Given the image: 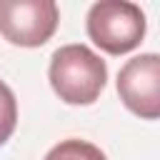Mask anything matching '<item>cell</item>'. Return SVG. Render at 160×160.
I'll return each instance as SVG.
<instances>
[{"instance_id": "obj_6", "label": "cell", "mask_w": 160, "mask_h": 160, "mask_svg": "<svg viewBox=\"0 0 160 160\" xmlns=\"http://www.w3.org/2000/svg\"><path fill=\"white\" fill-rule=\"evenodd\" d=\"M18 128V100L8 82L0 80V145L10 140Z\"/></svg>"}, {"instance_id": "obj_4", "label": "cell", "mask_w": 160, "mask_h": 160, "mask_svg": "<svg viewBox=\"0 0 160 160\" xmlns=\"http://www.w3.org/2000/svg\"><path fill=\"white\" fill-rule=\"evenodd\" d=\"M118 95L132 115L142 120H158L160 118V55L142 52L130 58L118 72Z\"/></svg>"}, {"instance_id": "obj_3", "label": "cell", "mask_w": 160, "mask_h": 160, "mask_svg": "<svg viewBox=\"0 0 160 160\" xmlns=\"http://www.w3.org/2000/svg\"><path fill=\"white\" fill-rule=\"evenodd\" d=\"M60 22L55 0H0V35L15 48L45 45Z\"/></svg>"}, {"instance_id": "obj_2", "label": "cell", "mask_w": 160, "mask_h": 160, "mask_svg": "<svg viewBox=\"0 0 160 160\" xmlns=\"http://www.w3.org/2000/svg\"><path fill=\"white\" fill-rule=\"evenodd\" d=\"M88 38L108 55H125L145 38V12L130 0L92 2L85 18Z\"/></svg>"}, {"instance_id": "obj_1", "label": "cell", "mask_w": 160, "mask_h": 160, "mask_svg": "<svg viewBox=\"0 0 160 160\" xmlns=\"http://www.w3.org/2000/svg\"><path fill=\"white\" fill-rule=\"evenodd\" d=\"M48 80L52 92L68 105H92L108 82L105 60L82 42L62 45L52 52Z\"/></svg>"}, {"instance_id": "obj_5", "label": "cell", "mask_w": 160, "mask_h": 160, "mask_svg": "<svg viewBox=\"0 0 160 160\" xmlns=\"http://www.w3.org/2000/svg\"><path fill=\"white\" fill-rule=\"evenodd\" d=\"M42 160H108V155L88 140L68 138V140H60L58 145H52Z\"/></svg>"}]
</instances>
